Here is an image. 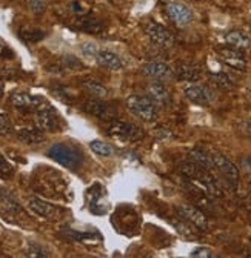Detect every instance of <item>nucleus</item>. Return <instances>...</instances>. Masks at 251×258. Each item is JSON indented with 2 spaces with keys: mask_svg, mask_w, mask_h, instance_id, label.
I'll list each match as a JSON object with an SVG mask.
<instances>
[{
  "mask_svg": "<svg viewBox=\"0 0 251 258\" xmlns=\"http://www.w3.org/2000/svg\"><path fill=\"white\" fill-rule=\"evenodd\" d=\"M48 157L53 158L54 161H57L59 165L65 166L71 171H76L82 166L83 163V155L82 152L70 145L65 143H56L48 149Z\"/></svg>",
  "mask_w": 251,
  "mask_h": 258,
  "instance_id": "1",
  "label": "nucleus"
},
{
  "mask_svg": "<svg viewBox=\"0 0 251 258\" xmlns=\"http://www.w3.org/2000/svg\"><path fill=\"white\" fill-rule=\"evenodd\" d=\"M128 111L143 121H154L159 115L158 105L148 95H131L127 99Z\"/></svg>",
  "mask_w": 251,
  "mask_h": 258,
  "instance_id": "2",
  "label": "nucleus"
},
{
  "mask_svg": "<svg viewBox=\"0 0 251 258\" xmlns=\"http://www.w3.org/2000/svg\"><path fill=\"white\" fill-rule=\"evenodd\" d=\"M108 136L123 143H133L143 139V131L140 126L134 123L123 120H111L108 124Z\"/></svg>",
  "mask_w": 251,
  "mask_h": 258,
  "instance_id": "3",
  "label": "nucleus"
},
{
  "mask_svg": "<svg viewBox=\"0 0 251 258\" xmlns=\"http://www.w3.org/2000/svg\"><path fill=\"white\" fill-rule=\"evenodd\" d=\"M34 114H36V118H34L36 126L40 129V131L57 133L60 129V117L48 103L42 105Z\"/></svg>",
  "mask_w": 251,
  "mask_h": 258,
  "instance_id": "4",
  "label": "nucleus"
},
{
  "mask_svg": "<svg viewBox=\"0 0 251 258\" xmlns=\"http://www.w3.org/2000/svg\"><path fill=\"white\" fill-rule=\"evenodd\" d=\"M211 158H213V165L214 168L221 172L225 180L233 184V186H237L239 183V169L236 168V165L233 163V161L230 158H227L224 154L221 152H214L211 154Z\"/></svg>",
  "mask_w": 251,
  "mask_h": 258,
  "instance_id": "5",
  "label": "nucleus"
},
{
  "mask_svg": "<svg viewBox=\"0 0 251 258\" xmlns=\"http://www.w3.org/2000/svg\"><path fill=\"white\" fill-rule=\"evenodd\" d=\"M176 211H177V215L183 221L190 223L199 231H207L208 220H207L205 214L202 211H199L197 208H194L191 205H179V206H176Z\"/></svg>",
  "mask_w": 251,
  "mask_h": 258,
  "instance_id": "6",
  "label": "nucleus"
},
{
  "mask_svg": "<svg viewBox=\"0 0 251 258\" xmlns=\"http://www.w3.org/2000/svg\"><path fill=\"white\" fill-rule=\"evenodd\" d=\"M82 109H83L86 114H89V115H92V117H97V118H101V120L111 121V120L116 118V109H114L111 105L102 102L101 99H96V97H94V99L86 100V102L83 103Z\"/></svg>",
  "mask_w": 251,
  "mask_h": 258,
  "instance_id": "7",
  "label": "nucleus"
},
{
  "mask_svg": "<svg viewBox=\"0 0 251 258\" xmlns=\"http://www.w3.org/2000/svg\"><path fill=\"white\" fill-rule=\"evenodd\" d=\"M146 36L151 40V43L159 48H171L174 45V36L165 26L159 23H149L146 26Z\"/></svg>",
  "mask_w": 251,
  "mask_h": 258,
  "instance_id": "8",
  "label": "nucleus"
},
{
  "mask_svg": "<svg viewBox=\"0 0 251 258\" xmlns=\"http://www.w3.org/2000/svg\"><path fill=\"white\" fill-rule=\"evenodd\" d=\"M217 54L219 58H221L227 67L236 70V71H245L246 70V60L245 55L242 54L240 49H236L233 46H222L217 48Z\"/></svg>",
  "mask_w": 251,
  "mask_h": 258,
  "instance_id": "9",
  "label": "nucleus"
},
{
  "mask_svg": "<svg viewBox=\"0 0 251 258\" xmlns=\"http://www.w3.org/2000/svg\"><path fill=\"white\" fill-rule=\"evenodd\" d=\"M10 100H11L13 106L20 111H34V112L45 103L42 97L31 95L26 92H14V94H11Z\"/></svg>",
  "mask_w": 251,
  "mask_h": 258,
  "instance_id": "10",
  "label": "nucleus"
},
{
  "mask_svg": "<svg viewBox=\"0 0 251 258\" xmlns=\"http://www.w3.org/2000/svg\"><path fill=\"white\" fill-rule=\"evenodd\" d=\"M185 95H186V99L190 102H193L196 105H200V106H207L214 100V91L207 85H191V86H188L185 89Z\"/></svg>",
  "mask_w": 251,
  "mask_h": 258,
  "instance_id": "11",
  "label": "nucleus"
},
{
  "mask_svg": "<svg viewBox=\"0 0 251 258\" xmlns=\"http://www.w3.org/2000/svg\"><path fill=\"white\" fill-rule=\"evenodd\" d=\"M167 13L170 16V19L174 22V25L179 26V28H185L186 25H190L191 20H193L191 10L182 2H170L167 5Z\"/></svg>",
  "mask_w": 251,
  "mask_h": 258,
  "instance_id": "12",
  "label": "nucleus"
},
{
  "mask_svg": "<svg viewBox=\"0 0 251 258\" xmlns=\"http://www.w3.org/2000/svg\"><path fill=\"white\" fill-rule=\"evenodd\" d=\"M142 73L156 80H171L174 79V70L164 61H151L143 64Z\"/></svg>",
  "mask_w": 251,
  "mask_h": 258,
  "instance_id": "13",
  "label": "nucleus"
},
{
  "mask_svg": "<svg viewBox=\"0 0 251 258\" xmlns=\"http://www.w3.org/2000/svg\"><path fill=\"white\" fill-rule=\"evenodd\" d=\"M174 77L182 82H197L202 77V68L191 61H180L174 68Z\"/></svg>",
  "mask_w": 251,
  "mask_h": 258,
  "instance_id": "14",
  "label": "nucleus"
},
{
  "mask_svg": "<svg viewBox=\"0 0 251 258\" xmlns=\"http://www.w3.org/2000/svg\"><path fill=\"white\" fill-rule=\"evenodd\" d=\"M146 95L158 105L159 108H165L171 105V94L162 83H149L146 86Z\"/></svg>",
  "mask_w": 251,
  "mask_h": 258,
  "instance_id": "15",
  "label": "nucleus"
},
{
  "mask_svg": "<svg viewBox=\"0 0 251 258\" xmlns=\"http://www.w3.org/2000/svg\"><path fill=\"white\" fill-rule=\"evenodd\" d=\"M28 208L31 209V212L36 214L37 217H43V218H54L57 215V208H54L53 205L37 199V197H31L28 199Z\"/></svg>",
  "mask_w": 251,
  "mask_h": 258,
  "instance_id": "16",
  "label": "nucleus"
},
{
  "mask_svg": "<svg viewBox=\"0 0 251 258\" xmlns=\"http://www.w3.org/2000/svg\"><path fill=\"white\" fill-rule=\"evenodd\" d=\"M96 60L101 67H104L110 71H119L123 67L122 58L116 52H111V51H99L96 55Z\"/></svg>",
  "mask_w": 251,
  "mask_h": 258,
  "instance_id": "17",
  "label": "nucleus"
},
{
  "mask_svg": "<svg viewBox=\"0 0 251 258\" xmlns=\"http://www.w3.org/2000/svg\"><path fill=\"white\" fill-rule=\"evenodd\" d=\"M17 212H22V208L20 205L14 200L13 196L0 187V214L4 215H13V214H17Z\"/></svg>",
  "mask_w": 251,
  "mask_h": 258,
  "instance_id": "18",
  "label": "nucleus"
},
{
  "mask_svg": "<svg viewBox=\"0 0 251 258\" xmlns=\"http://www.w3.org/2000/svg\"><path fill=\"white\" fill-rule=\"evenodd\" d=\"M225 42H227V45H230V46H233L236 49H240V51L242 49H248L251 46L249 37L245 34V32L237 31V29L228 32V34L225 36Z\"/></svg>",
  "mask_w": 251,
  "mask_h": 258,
  "instance_id": "19",
  "label": "nucleus"
},
{
  "mask_svg": "<svg viewBox=\"0 0 251 258\" xmlns=\"http://www.w3.org/2000/svg\"><path fill=\"white\" fill-rule=\"evenodd\" d=\"M43 131H40L39 127L36 129H29V127H23L17 131V137L20 142H23L25 145H40L43 142Z\"/></svg>",
  "mask_w": 251,
  "mask_h": 258,
  "instance_id": "20",
  "label": "nucleus"
},
{
  "mask_svg": "<svg viewBox=\"0 0 251 258\" xmlns=\"http://www.w3.org/2000/svg\"><path fill=\"white\" fill-rule=\"evenodd\" d=\"M82 86H83V89L88 92V94H91L92 97H96V99H105V97L108 95V89L102 85V83H99L97 80H83L82 82Z\"/></svg>",
  "mask_w": 251,
  "mask_h": 258,
  "instance_id": "21",
  "label": "nucleus"
},
{
  "mask_svg": "<svg viewBox=\"0 0 251 258\" xmlns=\"http://www.w3.org/2000/svg\"><path fill=\"white\" fill-rule=\"evenodd\" d=\"M190 155H191V160L194 161V163H197L199 166L207 168V169H213V168H214L211 155L207 154L205 151H202V149H194V151H191Z\"/></svg>",
  "mask_w": 251,
  "mask_h": 258,
  "instance_id": "22",
  "label": "nucleus"
},
{
  "mask_svg": "<svg viewBox=\"0 0 251 258\" xmlns=\"http://www.w3.org/2000/svg\"><path fill=\"white\" fill-rule=\"evenodd\" d=\"M57 68L62 70V73H67V71H79L82 68V63L73 57V55H65V57H62V60L59 61L57 64Z\"/></svg>",
  "mask_w": 251,
  "mask_h": 258,
  "instance_id": "23",
  "label": "nucleus"
},
{
  "mask_svg": "<svg viewBox=\"0 0 251 258\" xmlns=\"http://www.w3.org/2000/svg\"><path fill=\"white\" fill-rule=\"evenodd\" d=\"M89 148L94 154H97L101 157H111L114 154V149L111 148V145H108L102 140H92L89 143Z\"/></svg>",
  "mask_w": 251,
  "mask_h": 258,
  "instance_id": "24",
  "label": "nucleus"
},
{
  "mask_svg": "<svg viewBox=\"0 0 251 258\" xmlns=\"http://www.w3.org/2000/svg\"><path fill=\"white\" fill-rule=\"evenodd\" d=\"M211 82H213V85H216L217 88H221V89H231V88H234L233 79L228 74H225V73L211 74Z\"/></svg>",
  "mask_w": 251,
  "mask_h": 258,
  "instance_id": "25",
  "label": "nucleus"
},
{
  "mask_svg": "<svg viewBox=\"0 0 251 258\" xmlns=\"http://www.w3.org/2000/svg\"><path fill=\"white\" fill-rule=\"evenodd\" d=\"M77 26L82 29V31H86V32H97L102 29V25L96 20V19H82Z\"/></svg>",
  "mask_w": 251,
  "mask_h": 258,
  "instance_id": "26",
  "label": "nucleus"
},
{
  "mask_svg": "<svg viewBox=\"0 0 251 258\" xmlns=\"http://www.w3.org/2000/svg\"><path fill=\"white\" fill-rule=\"evenodd\" d=\"M153 134L156 139H161V140H168V139H173V133L171 129H168L167 126H156L153 129Z\"/></svg>",
  "mask_w": 251,
  "mask_h": 258,
  "instance_id": "27",
  "label": "nucleus"
},
{
  "mask_svg": "<svg viewBox=\"0 0 251 258\" xmlns=\"http://www.w3.org/2000/svg\"><path fill=\"white\" fill-rule=\"evenodd\" d=\"M13 133V124L5 114H0V136H8Z\"/></svg>",
  "mask_w": 251,
  "mask_h": 258,
  "instance_id": "28",
  "label": "nucleus"
},
{
  "mask_svg": "<svg viewBox=\"0 0 251 258\" xmlns=\"http://www.w3.org/2000/svg\"><path fill=\"white\" fill-rule=\"evenodd\" d=\"M29 7L36 14H42L46 10V0H29Z\"/></svg>",
  "mask_w": 251,
  "mask_h": 258,
  "instance_id": "29",
  "label": "nucleus"
},
{
  "mask_svg": "<svg viewBox=\"0 0 251 258\" xmlns=\"http://www.w3.org/2000/svg\"><path fill=\"white\" fill-rule=\"evenodd\" d=\"M28 255L29 256H48L49 253L37 244H29L28 246Z\"/></svg>",
  "mask_w": 251,
  "mask_h": 258,
  "instance_id": "30",
  "label": "nucleus"
},
{
  "mask_svg": "<svg viewBox=\"0 0 251 258\" xmlns=\"http://www.w3.org/2000/svg\"><path fill=\"white\" fill-rule=\"evenodd\" d=\"M13 174V168L11 165L8 163V161L5 160V157L0 154V175H4V177H8Z\"/></svg>",
  "mask_w": 251,
  "mask_h": 258,
  "instance_id": "31",
  "label": "nucleus"
},
{
  "mask_svg": "<svg viewBox=\"0 0 251 258\" xmlns=\"http://www.w3.org/2000/svg\"><path fill=\"white\" fill-rule=\"evenodd\" d=\"M191 256H197V258H211L213 256V250L211 249H208V247H197V249H194L191 253H190Z\"/></svg>",
  "mask_w": 251,
  "mask_h": 258,
  "instance_id": "32",
  "label": "nucleus"
},
{
  "mask_svg": "<svg viewBox=\"0 0 251 258\" xmlns=\"http://www.w3.org/2000/svg\"><path fill=\"white\" fill-rule=\"evenodd\" d=\"M5 51H7V43L4 42V39H2V37H0V55L5 54Z\"/></svg>",
  "mask_w": 251,
  "mask_h": 258,
  "instance_id": "33",
  "label": "nucleus"
},
{
  "mask_svg": "<svg viewBox=\"0 0 251 258\" xmlns=\"http://www.w3.org/2000/svg\"><path fill=\"white\" fill-rule=\"evenodd\" d=\"M4 91H5V88H4V82H2V80H0V97H2V95H4Z\"/></svg>",
  "mask_w": 251,
  "mask_h": 258,
  "instance_id": "34",
  "label": "nucleus"
}]
</instances>
